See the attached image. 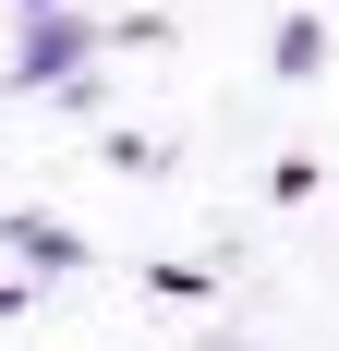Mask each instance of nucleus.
<instances>
[{
  "mask_svg": "<svg viewBox=\"0 0 339 351\" xmlns=\"http://www.w3.org/2000/svg\"><path fill=\"white\" fill-rule=\"evenodd\" d=\"M85 49H97V25H61V12H36V25H25V73H73Z\"/></svg>",
  "mask_w": 339,
  "mask_h": 351,
  "instance_id": "obj_1",
  "label": "nucleus"
},
{
  "mask_svg": "<svg viewBox=\"0 0 339 351\" xmlns=\"http://www.w3.org/2000/svg\"><path fill=\"white\" fill-rule=\"evenodd\" d=\"M25 12H49V0H25Z\"/></svg>",
  "mask_w": 339,
  "mask_h": 351,
  "instance_id": "obj_2",
  "label": "nucleus"
}]
</instances>
